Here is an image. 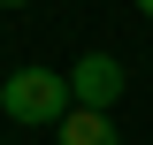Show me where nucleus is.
<instances>
[{"label": "nucleus", "mask_w": 153, "mask_h": 145, "mask_svg": "<svg viewBox=\"0 0 153 145\" xmlns=\"http://www.w3.org/2000/svg\"><path fill=\"white\" fill-rule=\"evenodd\" d=\"M0 107L16 115V122H61V115L76 107V92H69L61 69H16L0 84Z\"/></svg>", "instance_id": "obj_1"}, {"label": "nucleus", "mask_w": 153, "mask_h": 145, "mask_svg": "<svg viewBox=\"0 0 153 145\" xmlns=\"http://www.w3.org/2000/svg\"><path fill=\"white\" fill-rule=\"evenodd\" d=\"M123 84H130V76H123V61H115V54H84V61L69 69V92H76V107H100V115L123 99Z\"/></svg>", "instance_id": "obj_2"}, {"label": "nucleus", "mask_w": 153, "mask_h": 145, "mask_svg": "<svg viewBox=\"0 0 153 145\" xmlns=\"http://www.w3.org/2000/svg\"><path fill=\"white\" fill-rule=\"evenodd\" d=\"M0 8H23V0H0Z\"/></svg>", "instance_id": "obj_5"}, {"label": "nucleus", "mask_w": 153, "mask_h": 145, "mask_svg": "<svg viewBox=\"0 0 153 145\" xmlns=\"http://www.w3.org/2000/svg\"><path fill=\"white\" fill-rule=\"evenodd\" d=\"M54 130H61V145H123V138H115V122H107L100 107H69Z\"/></svg>", "instance_id": "obj_3"}, {"label": "nucleus", "mask_w": 153, "mask_h": 145, "mask_svg": "<svg viewBox=\"0 0 153 145\" xmlns=\"http://www.w3.org/2000/svg\"><path fill=\"white\" fill-rule=\"evenodd\" d=\"M138 16H146V23H153V0H138Z\"/></svg>", "instance_id": "obj_4"}]
</instances>
